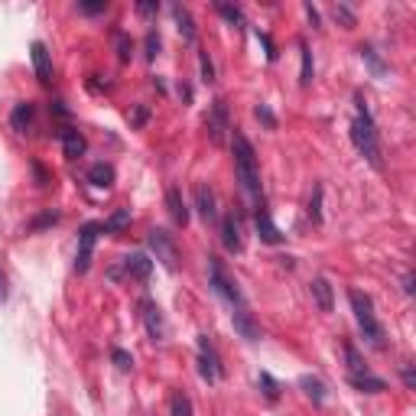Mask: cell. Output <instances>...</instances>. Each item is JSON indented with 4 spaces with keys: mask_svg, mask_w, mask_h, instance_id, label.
I'll list each match as a JSON object with an SVG mask.
<instances>
[{
    "mask_svg": "<svg viewBox=\"0 0 416 416\" xmlns=\"http://www.w3.org/2000/svg\"><path fill=\"white\" fill-rule=\"evenodd\" d=\"M355 101H358V117L351 121V143H355L358 153H361L374 170H381V140H378L374 117H371V111L364 108L361 94H355Z\"/></svg>",
    "mask_w": 416,
    "mask_h": 416,
    "instance_id": "6da1fadb",
    "label": "cell"
},
{
    "mask_svg": "<svg viewBox=\"0 0 416 416\" xmlns=\"http://www.w3.org/2000/svg\"><path fill=\"white\" fill-rule=\"evenodd\" d=\"M231 153H234V173H238L244 192H251L257 199L261 195V173H257V156H254V147L244 133H234L231 137Z\"/></svg>",
    "mask_w": 416,
    "mask_h": 416,
    "instance_id": "7a4b0ae2",
    "label": "cell"
},
{
    "mask_svg": "<svg viewBox=\"0 0 416 416\" xmlns=\"http://www.w3.org/2000/svg\"><path fill=\"white\" fill-rule=\"evenodd\" d=\"M348 302H351V312H355L358 329L364 332V339H368L374 348H384V329H381L378 316H374V302H371V296L361 293V290H351V293H348Z\"/></svg>",
    "mask_w": 416,
    "mask_h": 416,
    "instance_id": "3957f363",
    "label": "cell"
},
{
    "mask_svg": "<svg viewBox=\"0 0 416 416\" xmlns=\"http://www.w3.org/2000/svg\"><path fill=\"white\" fill-rule=\"evenodd\" d=\"M208 280H212V290H215V293L221 296V300L228 302L231 309L244 306V296H241L238 283L228 277V270H224V263L218 261V257H208Z\"/></svg>",
    "mask_w": 416,
    "mask_h": 416,
    "instance_id": "277c9868",
    "label": "cell"
},
{
    "mask_svg": "<svg viewBox=\"0 0 416 416\" xmlns=\"http://www.w3.org/2000/svg\"><path fill=\"white\" fill-rule=\"evenodd\" d=\"M147 241H150V247H153L156 261H160L163 267H166V270H176V267H179V251H176V241H173L170 231H163V228H153Z\"/></svg>",
    "mask_w": 416,
    "mask_h": 416,
    "instance_id": "5b68a950",
    "label": "cell"
},
{
    "mask_svg": "<svg viewBox=\"0 0 416 416\" xmlns=\"http://www.w3.org/2000/svg\"><path fill=\"white\" fill-rule=\"evenodd\" d=\"M101 231H104V224H98V221L82 224V231H78V257H75V270H78V273H85L88 263H92L94 241H98Z\"/></svg>",
    "mask_w": 416,
    "mask_h": 416,
    "instance_id": "8992f818",
    "label": "cell"
},
{
    "mask_svg": "<svg viewBox=\"0 0 416 416\" xmlns=\"http://www.w3.org/2000/svg\"><path fill=\"white\" fill-rule=\"evenodd\" d=\"M199 374L208 384H215L221 378V361H218V351L212 348L208 335H199Z\"/></svg>",
    "mask_w": 416,
    "mask_h": 416,
    "instance_id": "52a82bcc",
    "label": "cell"
},
{
    "mask_svg": "<svg viewBox=\"0 0 416 416\" xmlns=\"http://www.w3.org/2000/svg\"><path fill=\"white\" fill-rule=\"evenodd\" d=\"M224 131H228V104L221 98H215L212 101V111H208V133H212L215 143H221Z\"/></svg>",
    "mask_w": 416,
    "mask_h": 416,
    "instance_id": "ba28073f",
    "label": "cell"
},
{
    "mask_svg": "<svg viewBox=\"0 0 416 416\" xmlns=\"http://www.w3.org/2000/svg\"><path fill=\"white\" fill-rule=\"evenodd\" d=\"M140 316H143V322H147L150 335H153L156 341L166 335V322H163V312H160V306H156L153 300H143V302H140Z\"/></svg>",
    "mask_w": 416,
    "mask_h": 416,
    "instance_id": "9c48e42d",
    "label": "cell"
},
{
    "mask_svg": "<svg viewBox=\"0 0 416 416\" xmlns=\"http://www.w3.org/2000/svg\"><path fill=\"white\" fill-rule=\"evenodd\" d=\"M30 55H33V69H36V78L43 85L53 82V59H49V49L43 43H33L30 46Z\"/></svg>",
    "mask_w": 416,
    "mask_h": 416,
    "instance_id": "30bf717a",
    "label": "cell"
},
{
    "mask_svg": "<svg viewBox=\"0 0 416 416\" xmlns=\"http://www.w3.org/2000/svg\"><path fill=\"white\" fill-rule=\"evenodd\" d=\"M166 208H170V215L176 224H182V228L189 224V205H185L179 185H170V189H166Z\"/></svg>",
    "mask_w": 416,
    "mask_h": 416,
    "instance_id": "8fae6325",
    "label": "cell"
},
{
    "mask_svg": "<svg viewBox=\"0 0 416 416\" xmlns=\"http://www.w3.org/2000/svg\"><path fill=\"white\" fill-rule=\"evenodd\" d=\"M231 322H234V329L244 335L247 341H257L261 339V329H257V322H254V316L247 312V306H241V309H234L231 312Z\"/></svg>",
    "mask_w": 416,
    "mask_h": 416,
    "instance_id": "7c38bea8",
    "label": "cell"
},
{
    "mask_svg": "<svg viewBox=\"0 0 416 416\" xmlns=\"http://www.w3.org/2000/svg\"><path fill=\"white\" fill-rule=\"evenodd\" d=\"M150 270H153V261L147 254H127L124 257V273L133 280H147Z\"/></svg>",
    "mask_w": 416,
    "mask_h": 416,
    "instance_id": "4fadbf2b",
    "label": "cell"
},
{
    "mask_svg": "<svg viewBox=\"0 0 416 416\" xmlns=\"http://www.w3.org/2000/svg\"><path fill=\"white\" fill-rule=\"evenodd\" d=\"M195 202H199V215L205 218V221H215L218 205H215V192H212L208 185H199V189H195Z\"/></svg>",
    "mask_w": 416,
    "mask_h": 416,
    "instance_id": "5bb4252c",
    "label": "cell"
},
{
    "mask_svg": "<svg viewBox=\"0 0 416 416\" xmlns=\"http://www.w3.org/2000/svg\"><path fill=\"white\" fill-rule=\"evenodd\" d=\"M309 290H312V300H316V306L322 309V312H332V306H335V300H332V286L325 277H316L312 283H309Z\"/></svg>",
    "mask_w": 416,
    "mask_h": 416,
    "instance_id": "9a60e30c",
    "label": "cell"
},
{
    "mask_svg": "<svg viewBox=\"0 0 416 416\" xmlns=\"http://www.w3.org/2000/svg\"><path fill=\"white\" fill-rule=\"evenodd\" d=\"M254 221H257V231H261V241H267V244H280L283 241V234H280V228L273 221H270V215L263 212V208H257V215H254Z\"/></svg>",
    "mask_w": 416,
    "mask_h": 416,
    "instance_id": "2e32d148",
    "label": "cell"
},
{
    "mask_svg": "<svg viewBox=\"0 0 416 416\" xmlns=\"http://www.w3.org/2000/svg\"><path fill=\"white\" fill-rule=\"evenodd\" d=\"M85 137H82V133L75 131V127H69V131H62V150H65V156H69V160H78V156L85 153Z\"/></svg>",
    "mask_w": 416,
    "mask_h": 416,
    "instance_id": "e0dca14e",
    "label": "cell"
},
{
    "mask_svg": "<svg viewBox=\"0 0 416 416\" xmlns=\"http://www.w3.org/2000/svg\"><path fill=\"white\" fill-rule=\"evenodd\" d=\"M173 20H176V30H179V36L185 39V43H192L195 39V23H192V13L182 7V4H176L173 7Z\"/></svg>",
    "mask_w": 416,
    "mask_h": 416,
    "instance_id": "ac0fdd59",
    "label": "cell"
},
{
    "mask_svg": "<svg viewBox=\"0 0 416 416\" xmlns=\"http://www.w3.org/2000/svg\"><path fill=\"white\" fill-rule=\"evenodd\" d=\"M348 381H351V387H358V390H364V393H384L387 390V381H381V378H374V374H348Z\"/></svg>",
    "mask_w": 416,
    "mask_h": 416,
    "instance_id": "d6986e66",
    "label": "cell"
},
{
    "mask_svg": "<svg viewBox=\"0 0 416 416\" xmlns=\"http://www.w3.org/2000/svg\"><path fill=\"white\" fill-rule=\"evenodd\" d=\"M33 114H36V108H33L30 101H26V104H16L13 114H10V124H13V131H20V133L30 131V127H33Z\"/></svg>",
    "mask_w": 416,
    "mask_h": 416,
    "instance_id": "ffe728a7",
    "label": "cell"
},
{
    "mask_svg": "<svg viewBox=\"0 0 416 416\" xmlns=\"http://www.w3.org/2000/svg\"><path fill=\"white\" fill-rule=\"evenodd\" d=\"M221 241H224V247H228L231 254H238V251H241V228H238V221H234V215L224 218V224H221Z\"/></svg>",
    "mask_w": 416,
    "mask_h": 416,
    "instance_id": "44dd1931",
    "label": "cell"
},
{
    "mask_svg": "<svg viewBox=\"0 0 416 416\" xmlns=\"http://www.w3.org/2000/svg\"><path fill=\"white\" fill-rule=\"evenodd\" d=\"M88 182L98 185V189H108L114 182V166L111 163H94L92 170H88Z\"/></svg>",
    "mask_w": 416,
    "mask_h": 416,
    "instance_id": "7402d4cb",
    "label": "cell"
},
{
    "mask_svg": "<svg viewBox=\"0 0 416 416\" xmlns=\"http://www.w3.org/2000/svg\"><path fill=\"white\" fill-rule=\"evenodd\" d=\"M300 387L306 390V397L312 403H322L325 400V384L319 378H309V374H306V378H300Z\"/></svg>",
    "mask_w": 416,
    "mask_h": 416,
    "instance_id": "603a6c76",
    "label": "cell"
},
{
    "mask_svg": "<svg viewBox=\"0 0 416 416\" xmlns=\"http://www.w3.org/2000/svg\"><path fill=\"white\" fill-rule=\"evenodd\" d=\"M345 361H348V374H368V364L358 355V348L351 341H345Z\"/></svg>",
    "mask_w": 416,
    "mask_h": 416,
    "instance_id": "cb8c5ba5",
    "label": "cell"
},
{
    "mask_svg": "<svg viewBox=\"0 0 416 416\" xmlns=\"http://www.w3.org/2000/svg\"><path fill=\"white\" fill-rule=\"evenodd\" d=\"M358 53H361V59L368 62V69L374 72V75H378V78H384V75H387V65H384V62H381V55L374 53V46H361V49H358Z\"/></svg>",
    "mask_w": 416,
    "mask_h": 416,
    "instance_id": "d4e9b609",
    "label": "cell"
},
{
    "mask_svg": "<svg viewBox=\"0 0 416 416\" xmlns=\"http://www.w3.org/2000/svg\"><path fill=\"white\" fill-rule=\"evenodd\" d=\"M114 46H117V59H121V62H131V55H133V39L127 36V33L114 30Z\"/></svg>",
    "mask_w": 416,
    "mask_h": 416,
    "instance_id": "484cf974",
    "label": "cell"
},
{
    "mask_svg": "<svg viewBox=\"0 0 416 416\" xmlns=\"http://www.w3.org/2000/svg\"><path fill=\"white\" fill-rule=\"evenodd\" d=\"M300 53H302V72H300V85L309 88L312 85V53H309L306 43H300Z\"/></svg>",
    "mask_w": 416,
    "mask_h": 416,
    "instance_id": "4316f807",
    "label": "cell"
},
{
    "mask_svg": "<svg viewBox=\"0 0 416 416\" xmlns=\"http://www.w3.org/2000/svg\"><path fill=\"white\" fill-rule=\"evenodd\" d=\"M127 224H131V208H121V212H114V215L104 221V231H121Z\"/></svg>",
    "mask_w": 416,
    "mask_h": 416,
    "instance_id": "83f0119b",
    "label": "cell"
},
{
    "mask_svg": "<svg viewBox=\"0 0 416 416\" xmlns=\"http://www.w3.org/2000/svg\"><path fill=\"white\" fill-rule=\"evenodd\" d=\"M173 416H192V400L185 393H176L173 397Z\"/></svg>",
    "mask_w": 416,
    "mask_h": 416,
    "instance_id": "f1b7e54d",
    "label": "cell"
},
{
    "mask_svg": "<svg viewBox=\"0 0 416 416\" xmlns=\"http://www.w3.org/2000/svg\"><path fill=\"white\" fill-rule=\"evenodd\" d=\"M218 13L224 16V20H228V23H244V13H241L238 7H231V4H218Z\"/></svg>",
    "mask_w": 416,
    "mask_h": 416,
    "instance_id": "f546056e",
    "label": "cell"
},
{
    "mask_svg": "<svg viewBox=\"0 0 416 416\" xmlns=\"http://www.w3.org/2000/svg\"><path fill=\"white\" fill-rule=\"evenodd\" d=\"M332 16H335L339 23H345V26H355V13H351L345 4H335V7H332Z\"/></svg>",
    "mask_w": 416,
    "mask_h": 416,
    "instance_id": "4dcf8cb0",
    "label": "cell"
},
{
    "mask_svg": "<svg viewBox=\"0 0 416 416\" xmlns=\"http://www.w3.org/2000/svg\"><path fill=\"white\" fill-rule=\"evenodd\" d=\"M111 358H114V364H117L121 371H131V368H133V358L127 355L124 348H114V351H111Z\"/></svg>",
    "mask_w": 416,
    "mask_h": 416,
    "instance_id": "1f68e13d",
    "label": "cell"
},
{
    "mask_svg": "<svg viewBox=\"0 0 416 416\" xmlns=\"http://www.w3.org/2000/svg\"><path fill=\"white\" fill-rule=\"evenodd\" d=\"M254 114H257V121H263L267 127H277V117H273V111H270L267 104H257V108H254Z\"/></svg>",
    "mask_w": 416,
    "mask_h": 416,
    "instance_id": "d6a6232c",
    "label": "cell"
},
{
    "mask_svg": "<svg viewBox=\"0 0 416 416\" xmlns=\"http://www.w3.org/2000/svg\"><path fill=\"white\" fill-rule=\"evenodd\" d=\"M319 202H322V189L316 185V195H312V202H309V218H312V221H322V212H319Z\"/></svg>",
    "mask_w": 416,
    "mask_h": 416,
    "instance_id": "836d02e7",
    "label": "cell"
},
{
    "mask_svg": "<svg viewBox=\"0 0 416 416\" xmlns=\"http://www.w3.org/2000/svg\"><path fill=\"white\" fill-rule=\"evenodd\" d=\"M156 55H160V36L150 30L147 33V59H156Z\"/></svg>",
    "mask_w": 416,
    "mask_h": 416,
    "instance_id": "e575fe53",
    "label": "cell"
},
{
    "mask_svg": "<svg viewBox=\"0 0 416 416\" xmlns=\"http://www.w3.org/2000/svg\"><path fill=\"white\" fill-rule=\"evenodd\" d=\"M261 384H263V393H267L270 400H277L280 390H277V384H273V378H270V374H261Z\"/></svg>",
    "mask_w": 416,
    "mask_h": 416,
    "instance_id": "d590c367",
    "label": "cell"
},
{
    "mask_svg": "<svg viewBox=\"0 0 416 416\" xmlns=\"http://www.w3.org/2000/svg\"><path fill=\"white\" fill-rule=\"evenodd\" d=\"M202 78H205V82H215V65H212V59H208L205 53H202Z\"/></svg>",
    "mask_w": 416,
    "mask_h": 416,
    "instance_id": "8d00e7d4",
    "label": "cell"
},
{
    "mask_svg": "<svg viewBox=\"0 0 416 416\" xmlns=\"http://www.w3.org/2000/svg\"><path fill=\"white\" fill-rule=\"evenodd\" d=\"M78 7L85 10V13H104V10H108V4L101 0V4H78Z\"/></svg>",
    "mask_w": 416,
    "mask_h": 416,
    "instance_id": "74e56055",
    "label": "cell"
},
{
    "mask_svg": "<svg viewBox=\"0 0 416 416\" xmlns=\"http://www.w3.org/2000/svg\"><path fill=\"white\" fill-rule=\"evenodd\" d=\"M147 114H150V111L140 104V108L133 111V127H143V124H147Z\"/></svg>",
    "mask_w": 416,
    "mask_h": 416,
    "instance_id": "f35d334b",
    "label": "cell"
},
{
    "mask_svg": "<svg viewBox=\"0 0 416 416\" xmlns=\"http://www.w3.org/2000/svg\"><path fill=\"white\" fill-rule=\"evenodd\" d=\"M160 10V4H137V13L140 16H153Z\"/></svg>",
    "mask_w": 416,
    "mask_h": 416,
    "instance_id": "ab89813d",
    "label": "cell"
},
{
    "mask_svg": "<svg viewBox=\"0 0 416 416\" xmlns=\"http://www.w3.org/2000/svg\"><path fill=\"white\" fill-rule=\"evenodd\" d=\"M7 302V277H4V270H0V306Z\"/></svg>",
    "mask_w": 416,
    "mask_h": 416,
    "instance_id": "60d3db41",
    "label": "cell"
},
{
    "mask_svg": "<svg viewBox=\"0 0 416 416\" xmlns=\"http://www.w3.org/2000/svg\"><path fill=\"white\" fill-rule=\"evenodd\" d=\"M55 218H59L55 212H53V215H43V218H36V221H33V228H43V224H53Z\"/></svg>",
    "mask_w": 416,
    "mask_h": 416,
    "instance_id": "b9f144b4",
    "label": "cell"
},
{
    "mask_svg": "<svg viewBox=\"0 0 416 416\" xmlns=\"http://www.w3.org/2000/svg\"><path fill=\"white\" fill-rule=\"evenodd\" d=\"M306 16L312 20V26H319V13H316V7H312V4H306Z\"/></svg>",
    "mask_w": 416,
    "mask_h": 416,
    "instance_id": "7bdbcfd3",
    "label": "cell"
},
{
    "mask_svg": "<svg viewBox=\"0 0 416 416\" xmlns=\"http://www.w3.org/2000/svg\"><path fill=\"white\" fill-rule=\"evenodd\" d=\"M403 381H407V387L416 384V378H413V371H410V368H403Z\"/></svg>",
    "mask_w": 416,
    "mask_h": 416,
    "instance_id": "ee69618b",
    "label": "cell"
},
{
    "mask_svg": "<svg viewBox=\"0 0 416 416\" xmlns=\"http://www.w3.org/2000/svg\"><path fill=\"white\" fill-rule=\"evenodd\" d=\"M403 290H407V293H413V277H410V273L403 277Z\"/></svg>",
    "mask_w": 416,
    "mask_h": 416,
    "instance_id": "f6af8a7d",
    "label": "cell"
}]
</instances>
